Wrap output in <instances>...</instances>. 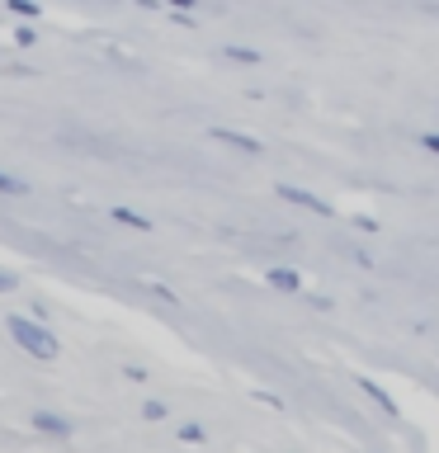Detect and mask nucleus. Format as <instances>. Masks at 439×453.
<instances>
[{"instance_id": "7", "label": "nucleus", "mask_w": 439, "mask_h": 453, "mask_svg": "<svg viewBox=\"0 0 439 453\" xmlns=\"http://www.w3.org/2000/svg\"><path fill=\"white\" fill-rule=\"evenodd\" d=\"M109 218L123 222V226H137V232H151V222L142 218V212H133V208H109Z\"/></svg>"}, {"instance_id": "1", "label": "nucleus", "mask_w": 439, "mask_h": 453, "mask_svg": "<svg viewBox=\"0 0 439 453\" xmlns=\"http://www.w3.org/2000/svg\"><path fill=\"white\" fill-rule=\"evenodd\" d=\"M5 331H10V340H14V345H19L24 354H34V359H42V364L62 354V340H57L38 317H19V311H14V317L5 321Z\"/></svg>"}, {"instance_id": "13", "label": "nucleus", "mask_w": 439, "mask_h": 453, "mask_svg": "<svg viewBox=\"0 0 439 453\" xmlns=\"http://www.w3.org/2000/svg\"><path fill=\"white\" fill-rule=\"evenodd\" d=\"M14 42H19V48H34V42H38V34H34L28 24H19V34H14Z\"/></svg>"}, {"instance_id": "18", "label": "nucleus", "mask_w": 439, "mask_h": 453, "mask_svg": "<svg viewBox=\"0 0 439 453\" xmlns=\"http://www.w3.org/2000/svg\"><path fill=\"white\" fill-rule=\"evenodd\" d=\"M133 5H142V10H156V5H161V0H133Z\"/></svg>"}, {"instance_id": "15", "label": "nucleus", "mask_w": 439, "mask_h": 453, "mask_svg": "<svg viewBox=\"0 0 439 453\" xmlns=\"http://www.w3.org/2000/svg\"><path fill=\"white\" fill-rule=\"evenodd\" d=\"M14 288H19V279H14V274H5V269H0V293H14Z\"/></svg>"}, {"instance_id": "12", "label": "nucleus", "mask_w": 439, "mask_h": 453, "mask_svg": "<svg viewBox=\"0 0 439 453\" xmlns=\"http://www.w3.org/2000/svg\"><path fill=\"white\" fill-rule=\"evenodd\" d=\"M166 416H170V411H166L161 402H147V406H142V420H151V425H156V420H166Z\"/></svg>"}, {"instance_id": "10", "label": "nucleus", "mask_w": 439, "mask_h": 453, "mask_svg": "<svg viewBox=\"0 0 439 453\" xmlns=\"http://www.w3.org/2000/svg\"><path fill=\"white\" fill-rule=\"evenodd\" d=\"M222 52L232 57V62H250V66L260 62V52H255V48H222Z\"/></svg>"}, {"instance_id": "4", "label": "nucleus", "mask_w": 439, "mask_h": 453, "mask_svg": "<svg viewBox=\"0 0 439 453\" xmlns=\"http://www.w3.org/2000/svg\"><path fill=\"white\" fill-rule=\"evenodd\" d=\"M212 142H222V147H236V151H246V156H255V151H260V142H255V137H246V133H236V127H212Z\"/></svg>"}, {"instance_id": "2", "label": "nucleus", "mask_w": 439, "mask_h": 453, "mask_svg": "<svg viewBox=\"0 0 439 453\" xmlns=\"http://www.w3.org/2000/svg\"><path fill=\"white\" fill-rule=\"evenodd\" d=\"M279 198H283V203H293V208H307V212H317V218H335V208L326 203V198L307 194V189H297V184H279Z\"/></svg>"}, {"instance_id": "14", "label": "nucleus", "mask_w": 439, "mask_h": 453, "mask_svg": "<svg viewBox=\"0 0 439 453\" xmlns=\"http://www.w3.org/2000/svg\"><path fill=\"white\" fill-rule=\"evenodd\" d=\"M416 142H420V147H425V151H435V156H439V133H420Z\"/></svg>"}, {"instance_id": "9", "label": "nucleus", "mask_w": 439, "mask_h": 453, "mask_svg": "<svg viewBox=\"0 0 439 453\" xmlns=\"http://www.w3.org/2000/svg\"><path fill=\"white\" fill-rule=\"evenodd\" d=\"M180 439H184V444H204L208 430H204V425H180Z\"/></svg>"}, {"instance_id": "3", "label": "nucleus", "mask_w": 439, "mask_h": 453, "mask_svg": "<svg viewBox=\"0 0 439 453\" xmlns=\"http://www.w3.org/2000/svg\"><path fill=\"white\" fill-rule=\"evenodd\" d=\"M28 425H34V430H42V434L71 439V420H62L57 411H34V416H28Z\"/></svg>"}, {"instance_id": "5", "label": "nucleus", "mask_w": 439, "mask_h": 453, "mask_svg": "<svg viewBox=\"0 0 439 453\" xmlns=\"http://www.w3.org/2000/svg\"><path fill=\"white\" fill-rule=\"evenodd\" d=\"M359 392H364V396H368V402H374V406L382 411V416H397V402H392V396H388V392H382V388H378V382H374V378H359Z\"/></svg>"}, {"instance_id": "6", "label": "nucleus", "mask_w": 439, "mask_h": 453, "mask_svg": "<svg viewBox=\"0 0 439 453\" xmlns=\"http://www.w3.org/2000/svg\"><path fill=\"white\" fill-rule=\"evenodd\" d=\"M265 279L274 283L279 293H297V288H303V279H297V269H283V265H274V269H269Z\"/></svg>"}, {"instance_id": "8", "label": "nucleus", "mask_w": 439, "mask_h": 453, "mask_svg": "<svg viewBox=\"0 0 439 453\" xmlns=\"http://www.w3.org/2000/svg\"><path fill=\"white\" fill-rule=\"evenodd\" d=\"M5 5H10V14H19V19H38L42 14L38 0H5Z\"/></svg>"}, {"instance_id": "17", "label": "nucleus", "mask_w": 439, "mask_h": 453, "mask_svg": "<svg viewBox=\"0 0 439 453\" xmlns=\"http://www.w3.org/2000/svg\"><path fill=\"white\" fill-rule=\"evenodd\" d=\"M354 226H359V232H378V218H364V212H359V218H354Z\"/></svg>"}, {"instance_id": "11", "label": "nucleus", "mask_w": 439, "mask_h": 453, "mask_svg": "<svg viewBox=\"0 0 439 453\" xmlns=\"http://www.w3.org/2000/svg\"><path fill=\"white\" fill-rule=\"evenodd\" d=\"M0 194H24V180H14L10 170H0Z\"/></svg>"}, {"instance_id": "16", "label": "nucleus", "mask_w": 439, "mask_h": 453, "mask_svg": "<svg viewBox=\"0 0 439 453\" xmlns=\"http://www.w3.org/2000/svg\"><path fill=\"white\" fill-rule=\"evenodd\" d=\"M170 10H180V14H189V10H198V0H166Z\"/></svg>"}]
</instances>
